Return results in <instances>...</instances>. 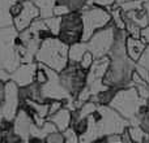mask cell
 <instances>
[{
  "mask_svg": "<svg viewBox=\"0 0 149 143\" xmlns=\"http://www.w3.org/2000/svg\"><path fill=\"white\" fill-rule=\"evenodd\" d=\"M82 18V39L88 42L93 33L105 28L111 21V13L109 9L97 4H86L81 9Z\"/></svg>",
  "mask_w": 149,
  "mask_h": 143,
  "instance_id": "5b68a950",
  "label": "cell"
},
{
  "mask_svg": "<svg viewBox=\"0 0 149 143\" xmlns=\"http://www.w3.org/2000/svg\"><path fill=\"white\" fill-rule=\"evenodd\" d=\"M148 83H149V81H148Z\"/></svg>",
  "mask_w": 149,
  "mask_h": 143,
  "instance_id": "7bdbcfd3",
  "label": "cell"
},
{
  "mask_svg": "<svg viewBox=\"0 0 149 143\" xmlns=\"http://www.w3.org/2000/svg\"><path fill=\"white\" fill-rule=\"evenodd\" d=\"M115 31L116 26L114 23V21L111 20L105 28L93 33V35L90 36L86 43L88 51L92 52L94 59H100V57L109 55L111 47H113L114 39H115Z\"/></svg>",
  "mask_w": 149,
  "mask_h": 143,
  "instance_id": "8992f818",
  "label": "cell"
},
{
  "mask_svg": "<svg viewBox=\"0 0 149 143\" xmlns=\"http://www.w3.org/2000/svg\"><path fill=\"white\" fill-rule=\"evenodd\" d=\"M39 17V9L31 0H25L22 3V9L16 17H13V25L17 29V31H21L26 29L33 20Z\"/></svg>",
  "mask_w": 149,
  "mask_h": 143,
  "instance_id": "30bf717a",
  "label": "cell"
},
{
  "mask_svg": "<svg viewBox=\"0 0 149 143\" xmlns=\"http://www.w3.org/2000/svg\"><path fill=\"white\" fill-rule=\"evenodd\" d=\"M127 31L124 29H118L115 31V39H114L113 47L109 52V68L103 77V83L109 87L114 89H122L127 87L131 82L132 73L135 72L136 61L127 55L126 51V38Z\"/></svg>",
  "mask_w": 149,
  "mask_h": 143,
  "instance_id": "6da1fadb",
  "label": "cell"
},
{
  "mask_svg": "<svg viewBox=\"0 0 149 143\" xmlns=\"http://www.w3.org/2000/svg\"><path fill=\"white\" fill-rule=\"evenodd\" d=\"M37 68H38V63L37 61L21 63V64L10 73V79H12L18 87L26 86V85L31 83V82L34 81Z\"/></svg>",
  "mask_w": 149,
  "mask_h": 143,
  "instance_id": "8fae6325",
  "label": "cell"
},
{
  "mask_svg": "<svg viewBox=\"0 0 149 143\" xmlns=\"http://www.w3.org/2000/svg\"><path fill=\"white\" fill-rule=\"evenodd\" d=\"M21 9H22V3L21 1L16 0L15 3H12L9 7V12H10V14H12V17H16V16L21 12Z\"/></svg>",
  "mask_w": 149,
  "mask_h": 143,
  "instance_id": "836d02e7",
  "label": "cell"
},
{
  "mask_svg": "<svg viewBox=\"0 0 149 143\" xmlns=\"http://www.w3.org/2000/svg\"><path fill=\"white\" fill-rule=\"evenodd\" d=\"M58 38L65 44L71 46L82 39V18L81 10H72L62 16L60 30Z\"/></svg>",
  "mask_w": 149,
  "mask_h": 143,
  "instance_id": "ba28073f",
  "label": "cell"
},
{
  "mask_svg": "<svg viewBox=\"0 0 149 143\" xmlns=\"http://www.w3.org/2000/svg\"><path fill=\"white\" fill-rule=\"evenodd\" d=\"M145 102L147 99H143L134 86H127L118 89L109 105L124 118H127L130 121V125H140L137 113H139L140 107Z\"/></svg>",
  "mask_w": 149,
  "mask_h": 143,
  "instance_id": "3957f363",
  "label": "cell"
},
{
  "mask_svg": "<svg viewBox=\"0 0 149 143\" xmlns=\"http://www.w3.org/2000/svg\"><path fill=\"white\" fill-rule=\"evenodd\" d=\"M93 60H94V57H93V55H92V52L90 51H86L84 54V56H82V59L80 60V65H81L84 69H89L90 68V65L93 64Z\"/></svg>",
  "mask_w": 149,
  "mask_h": 143,
  "instance_id": "83f0119b",
  "label": "cell"
},
{
  "mask_svg": "<svg viewBox=\"0 0 149 143\" xmlns=\"http://www.w3.org/2000/svg\"><path fill=\"white\" fill-rule=\"evenodd\" d=\"M127 129H128V134L131 137L132 142H136V143L147 142L149 134L140 125H130Z\"/></svg>",
  "mask_w": 149,
  "mask_h": 143,
  "instance_id": "d6986e66",
  "label": "cell"
},
{
  "mask_svg": "<svg viewBox=\"0 0 149 143\" xmlns=\"http://www.w3.org/2000/svg\"><path fill=\"white\" fill-rule=\"evenodd\" d=\"M144 9H145V12H147L148 23H149V0H145V1H144Z\"/></svg>",
  "mask_w": 149,
  "mask_h": 143,
  "instance_id": "f35d334b",
  "label": "cell"
},
{
  "mask_svg": "<svg viewBox=\"0 0 149 143\" xmlns=\"http://www.w3.org/2000/svg\"><path fill=\"white\" fill-rule=\"evenodd\" d=\"M10 79V73L8 70H5L4 68H0V81L7 82Z\"/></svg>",
  "mask_w": 149,
  "mask_h": 143,
  "instance_id": "d590c367",
  "label": "cell"
},
{
  "mask_svg": "<svg viewBox=\"0 0 149 143\" xmlns=\"http://www.w3.org/2000/svg\"><path fill=\"white\" fill-rule=\"evenodd\" d=\"M124 1H128V0H116V4H120V3H124Z\"/></svg>",
  "mask_w": 149,
  "mask_h": 143,
  "instance_id": "60d3db41",
  "label": "cell"
},
{
  "mask_svg": "<svg viewBox=\"0 0 149 143\" xmlns=\"http://www.w3.org/2000/svg\"><path fill=\"white\" fill-rule=\"evenodd\" d=\"M137 64L143 65L144 68H147L149 70V44H147V47H145V50L143 51L141 56L139 57V60H137Z\"/></svg>",
  "mask_w": 149,
  "mask_h": 143,
  "instance_id": "f1b7e54d",
  "label": "cell"
},
{
  "mask_svg": "<svg viewBox=\"0 0 149 143\" xmlns=\"http://www.w3.org/2000/svg\"><path fill=\"white\" fill-rule=\"evenodd\" d=\"M3 118H4V115H3V112H1V107H0V122L3 121Z\"/></svg>",
  "mask_w": 149,
  "mask_h": 143,
  "instance_id": "ab89813d",
  "label": "cell"
},
{
  "mask_svg": "<svg viewBox=\"0 0 149 143\" xmlns=\"http://www.w3.org/2000/svg\"><path fill=\"white\" fill-rule=\"evenodd\" d=\"M13 25V17L9 9H0V28Z\"/></svg>",
  "mask_w": 149,
  "mask_h": 143,
  "instance_id": "d4e9b609",
  "label": "cell"
},
{
  "mask_svg": "<svg viewBox=\"0 0 149 143\" xmlns=\"http://www.w3.org/2000/svg\"><path fill=\"white\" fill-rule=\"evenodd\" d=\"M128 86H134L143 99H148L149 98V83L145 79H143L136 72L132 73V78Z\"/></svg>",
  "mask_w": 149,
  "mask_h": 143,
  "instance_id": "e0dca14e",
  "label": "cell"
},
{
  "mask_svg": "<svg viewBox=\"0 0 149 143\" xmlns=\"http://www.w3.org/2000/svg\"><path fill=\"white\" fill-rule=\"evenodd\" d=\"M63 135H64V142L67 143H79V135L74 131V129L72 126H68L64 131H62Z\"/></svg>",
  "mask_w": 149,
  "mask_h": 143,
  "instance_id": "484cf974",
  "label": "cell"
},
{
  "mask_svg": "<svg viewBox=\"0 0 149 143\" xmlns=\"http://www.w3.org/2000/svg\"><path fill=\"white\" fill-rule=\"evenodd\" d=\"M122 14L126 18H128L130 21H132L134 23H136L137 26H140L141 29L149 25L148 16L144 8H141V9H132V10H122Z\"/></svg>",
  "mask_w": 149,
  "mask_h": 143,
  "instance_id": "9a60e30c",
  "label": "cell"
},
{
  "mask_svg": "<svg viewBox=\"0 0 149 143\" xmlns=\"http://www.w3.org/2000/svg\"><path fill=\"white\" fill-rule=\"evenodd\" d=\"M45 142H47V143H63L64 142V135H63V133L59 130L52 131V133H50L49 135L45 138Z\"/></svg>",
  "mask_w": 149,
  "mask_h": 143,
  "instance_id": "4316f807",
  "label": "cell"
},
{
  "mask_svg": "<svg viewBox=\"0 0 149 143\" xmlns=\"http://www.w3.org/2000/svg\"><path fill=\"white\" fill-rule=\"evenodd\" d=\"M95 108H97V104H95L94 102H92V100H88V102H85L80 108H77L76 112L80 118H86L88 116L94 112Z\"/></svg>",
  "mask_w": 149,
  "mask_h": 143,
  "instance_id": "7402d4cb",
  "label": "cell"
},
{
  "mask_svg": "<svg viewBox=\"0 0 149 143\" xmlns=\"http://www.w3.org/2000/svg\"><path fill=\"white\" fill-rule=\"evenodd\" d=\"M4 86H5V82L0 81V104L3 103V99H4Z\"/></svg>",
  "mask_w": 149,
  "mask_h": 143,
  "instance_id": "74e56055",
  "label": "cell"
},
{
  "mask_svg": "<svg viewBox=\"0 0 149 143\" xmlns=\"http://www.w3.org/2000/svg\"><path fill=\"white\" fill-rule=\"evenodd\" d=\"M47 120H50L59 131H64L68 126H71V111L65 107H62L54 115L47 116Z\"/></svg>",
  "mask_w": 149,
  "mask_h": 143,
  "instance_id": "5bb4252c",
  "label": "cell"
},
{
  "mask_svg": "<svg viewBox=\"0 0 149 143\" xmlns=\"http://www.w3.org/2000/svg\"><path fill=\"white\" fill-rule=\"evenodd\" d=\"M63 107V102L62 100H51L49 103V116L54 115L56 111H59Z\"/></svg>",
  "mask_w": 149,
  "mask_h": 143,
  "instance_id": "1f68e13d",
  "label": "cell"
},
{
  "mask_svg": "<svg viewBox=\"0 0 149 143\" xmlns=\"http://www.w3.org/2000/svg\"><path fill=\"white\" fill-rule=\"evenodd\" d=\"M140 38L147 44H149V25L141 29V31H140Z\"/></svg>",
  "mask_w": 149,
  "mask_h": 143,
  "instance_id": "e575fe53",
  "label": "cell"
},
{
  "mask_svg": "<svg viewBox=\"0 0 149 143\" xmlns=\"http://www.w3.org/2000/svg\"><path fill=\"white\" fill-rule=\"evenodd\" d=\"M68 12H71V10L68 9V7H65V5H62V4H55L54 9H52V14H54V16H59V17L67 14Z\"/></svg>",
  "mask_w": 149,
  "mask_h": 143,
  "instance_id": "4dcf8cb0",
  "label": "cell"
},
{
  "mask_svg": "<svg viewBox=\"0 0 149 143\" xmlns=\"http://www.w3.org/2000/svg\"><path fill=\"white\" fill-rule=\"evenodd\" d=\"M137 118L140 121V126L149 134V98L147 99V102L140 107L139 113H137Z\"/></svg>",
  "mask_w": 149,
  "mask_h": 143,
  "instance_id": "ffe728a7",
  "label": "cell"
},
{
  "mask_svg": "<svg viewBox=\"0 0 149 143\" xmlns=\"http://www.w3.org/2000/svg\"><path fill=\"white\" fill-rule=\"evenodd\" d=\"M1 142L4 143H15V142H22V138L16 133L15 130L9 131H1Z\"/></svg>",
  "mask_w": 149,
  "mask_h": 143,
  "instance_id": "cb8c5ba5",
  "label": "cell"
},
{
  "mask_svg": "<svg viewBox=\"0 0 149 143\" xmlns=\"http://www.w3.org/2000/svg\"><path fill=\"white\" fill-rule=\"evenodd\" d=\"M86 73L88 70L76 61H68L64 69L59 72L60 83L74 99L86 85Z\"/></svg>",
  "mask_w": 149,
  "mask_h": 143,
  "instance_id": "52a82bcc",
  "label": "cell"
},
{
  "mask_svg": "<svg viewBox=\"0 0 149 143\" xmlns=\"http://www.w3.org/2000/svg\"><path fill=\"white\" fill-rule=\"evenodd\" d=\"M0 142H1V130H0Z\"/></svg>",
  "mask_w": 149,
  "mask_h": 143,
  "instance_id": "b9f144b4",
  "label": "cell"
},
{
  "mask_svg": "<svg viewBox=\"0 0 149 143\" xmlns=\"http://www.w3.org/2000/svg\"><path fill=\"white\" fill-rule=\"evenodd\" d=\"M135 72H136L137 74H139L140 77H141L143 79H145V81H149V70L147 69V68H144L143 65L137 64L136 63V67H135Z\"/></svg>",
  "mask_w": 149,
  "mask_h": 143,
  "instance_id": "d6a6232c",
  "label": "cell"
},
{
  "mask_svg": "<svg viewBox=\"0 0 149 143\" xmlns=\"http://www.w3.org/2000/svg\"><path fill=\"white\" fill-rule=\"evenodd\" d=\"M92 116L97 124L100 137L109 134H122L130 126V121L119 115L109 104H97V108Z\"/></svg>",
  "mask_w": 149,
  "mask_h": 143,
  "instance_id": "277c9868",
  "label": "cell"
},
{
  "mask_svg": "<svg viewBox=\"0 0 149 143\" xmlns=\"http://www.w3.org/2000/svg\"><path fill=\"white\" fill-rule=\"evenodd\" d=\"M55 4H62L68 7V9L72 12V10H81L85 5L88 4L86 0H56Z\"/></svg>",
  "mask_w": 149,
  "mask_h": 143,
  "instance_id": "603a6c76",
  "label": "cell"
},
{
  "mask_svg": "<svg viewBox=\"0 0 149 143\" xmlns=\"http://www.w3.org/2000/svg\"><path fill=\"white\" fill-rule=\"evenodd\" d=\"M39 9V17L47 18L52 16V9L55 7L56 0H31Z\"/></svg>",
  "mask_w": 149,
  "mask_h": 143,
  "instance_id": "ac0fdd59",
  "label": "cell"
},
{
  "mask_svg": "<svg viewBox=\"0 0 149 143\" xmlns=\"http://www.w3.org/2000/svg\"><path fill=\"white\" fill-rule=\"evenodd\" d=\"M122 142L123 143H131V137H130L128 134V129H126V130L122 133Z\"/></svg>",
  "mask_w": 149,
  "mask_h": 143,
  "instance_id": "8d00e7d4",
  "label": "cell"
},
{
  "mask_svg": "<svg viewBox=\"0 0 149 143\" xmlns=\"http://www.w3.org/2000/svg\"><path fill=\"white\" fill-rule=\"evenodd\" d=\"M86 1H88V4H97V5L106 8V9H110V7L115 4L116 0H86Z\"/></svg>",
  "mask_w": 149,
  "mask_h": 143,
  "instance_id": "f546056e",
  "label": "cell"
},
{
  "mask_svg": "<svg viewBox=\"0 0 149 143\" xmlns=\"http://www.w3.org/2000/svg\"><path fill=\"white\" fill-rule=\"evenodd\" d=\"M88 51V43L84 41H80L77 43H73L68 47V61L80 63L84 54Z\"/></svg>",
  "mask_w": 149,
  "mask_h": 143,
  "instance_id": "2e32d148",
  "label": "cell"
},
{
  "mask_svg": "<svg viewBox=\"0 0 149 143\" xmlns=\"http://www.w3.org/2000/svg\"><path fill=\"white\" fill-rule=\"evenodd\" d=\"M1 112L5 118L8 120H15L16 115L20 108V102H18V86L12 81L5 82L4 86V99L0 104Z\"/></svg>",
  "mask_w": 149,
  "mask_h": 143,
  "instance_id": "9c48e42d",
  "label": "cell"
},
{
  "mask_svg": "<svg viewBox=\"0 0 149 143\" xmlns=\"http://www.w3.org/2000/svg\"><path fill=\"white\" fill-rule=\"evenodd\" d=\"M68 44L62 42L58 36H50L41 42L36 54V61L59 73L68 64Z\"/></svg>",
  "mask_w": 149,
  "mask_h": 143,
  "instance_id": "7a4b0ae2",
  "label": "cell"
},
{
  "mask_svg": "<svg viewBox=\"0 0 149 143\" xmlns=\"http://www.w3.org/2000/svg\"><path fill=\"white\" fill-rule=\"evenodd\" d=\"M147 47V43L141 41V38H135V36L127 35L126 38V51L127 55L131 57L134 61H137L139 57L141 56L143 51Z\"/></svg>",
  "mask_w": 149,
  "mask_h": 143,
  "instance_id": "4fadbf2b",
  "label": "cell"
},
{
  "mask_svg": "<svg viewBox=\"0 0 149 143\" xmlns=\"http://www.w3.org/2000/svg\"><path fill=\"white\" fill-rule=\"evenodd\" d=\"M13 122H15V131L22 138V142H28L29 137L31 134V130H33L34 125H36L33 118L25 111L18 109Z\"/></svg>",
  "mask_w": 149,
  "mask_h": 143,
  "instance_id": "7c38bea8",
  "label": "cell"
},
{
  "mask_svg": "<svg viewBox=\"0 0 149 143\" xmlns=\"http://www.w3.org/2000/svg\"><path fill=\"white\" fill-rule=\"evenodd\" d=\"M45 22H46L47 28L50 29V31L52 33V35L58 36V34H59V30H60V22H62V17L52 14L51 17L45 18Z\"/></svg>",
  "mask_w": 149,
  "mask_h": 143,
  "instance_id": "44dd1931",
  "label": "cell"
}]
</instances>
